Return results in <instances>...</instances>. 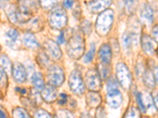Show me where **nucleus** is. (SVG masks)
Listing matches in <instances>:
<instances>
[{
	"instance_id": "1",
	"label": "nucleus",
	"mask_w": 158,
	"mask_h": 118,
	"mask_svg": "<svg viewBox=\"0 0 158 118\" xmlns=\"http://www.w3.org/2000/svg\"><path fill=\"white\" fill-rule=\"evenodd\" d=\"M66 50L71 58L77 59L81 57L85 50V39L81 32H75L72 35Z\"/></svg>"
},
{
	"instance_id": "2",
	"label": "nucleus",
	"mask_w": 158,
	"mask_h": 118,
	"mask_svg": "<svg viewBox=\"0 0 158 118\" xmlns=\"http://www.w3.org/2000/svg\"><path fill=\"white\" fill-rule=\"evenodd\" d=\"M114 21V12L108 9L99 14L96 22V30L100 36H106L111 30Z\"/></svg>"
},
{
	"instance_id": "3",
	"label": "nucleus",
	"mask_w": 158,
	"mask_h": 118,
	"mask_svg": "<svg viewBox=\"0 0 158 118\" xmlns=\"http://www.w3.org/2000/svg\"><path fill=\"white\" fill-rule=\"evenodd\" d=\"M48 21L52 28L55 29H63L67 25V12L63 8L58 6L53 7L49 14Z\"/></svg>"
},
{
	"instance_id": "4",
	"label": "nucleus",
	"mask_w": 158,
	"mask_h": 118,
	"mask_svg": "<svg viewBox=\"0 0 158 118\" xmlns=\"http://www.w3.org/2000/svg\"><path fill=\"white\" fill-rule=\"evenodd\" d=\"M69 85L75 95L81 96L85 92V84L81 73L78 70H73L69 77Z\"/></svg>"
},
{
	"instance_id": "5",
	"label": "nucleus",
	"mask_w": 158,
	"mask_h": 118,
	"mask_svg": "<svg viewBox=\"0 0 158 118\" xmlns=\"http://www.w3.org/2000/svg\"><path fill=\"white\" fill-rule=\"evenodd\" d=\"M116 78L118 83L125 90H128L131 85V74L127 66L124 63L116 65Z\"/></svg>"
},
{
	"instance_id": "6",
	"label": "nucleus",
	"mask_w": 158,
	"mask_h": 118,
	"mask_svg": "<svg viewBox=\"0 0 158 118\" xmlns=\"http://www.w3.org/2000/svg\"><path fill=\"white\" fill-rule=\"evenodd\" d=\"M47 76L48 81L52 86H60L64 81V73L63 69L56 65L49 67Z\"/></svg>"
},
{
	"instance_id": "7",
	"label": "nucleus",
	"mask_w": 158,
	"mask_h": 118,
	"mask_svg": "<svg viewBox=\"0 0 158 118\" xmlns=\"http://www.w3.org/2000/svg\"><path fill=\"white\" fill-rule=\"evenodd\" d=\"M85 84L90 91H98L101 88V78L98 73L94 69H90L85 75Z\"/></svg>"
},
{
	"instance_id": "8",
	"label": "nucleus",
	"mask_w": 158,
	"mask_h": 118,
	"mask_svg": "<svg viewBox=\"0 0 158 118\" xmlns=\"http://www.w3.org/2000/svg\"><path fill=\"white\" fill-rule=\"evenodd\" d=\"M45 50L47 53L45 54H47L48 57H52V59L55 60H59L62 57V51L60 47H59V45L57 43H55L54 41H52V39H48L44 42V44Z\"/></svg>"
},
{
	"instance_id": "9",
	"label": "nucleus",
	"mask_w": 158,
	"mask_h": 118,
	"mask_svg": "<svg viewBox=\"0 0 158 118\" xmlns=\"http://www.w3.org/2000/svg\"><path fill=\"white\" fill-rule=\"evenodd\" d=\"M107 102L112 109H117L120 106L123 102V96L118 89H114L108 91L107 95Z\"/></svg>"
},
{
	"instance_id": "10",
	"label": "nucleus",
	"mask_w": 158,
	"mask_h": 118,
	"mask_svg": "<svg viewBox=\"0 0 158 118\" xmlns=\"http://www.w3.org/2000/svg\"><path fill=\"white\" fill-rule=\"evenodd\" d=\"M12 73L14 79L18 83H24L26 80V77H27L26 70L21 63L16 62L13 65Z\"/></svg>"
},
{
	"instance_id": "11",
	"label": "nucleus",
	"mask_w": 158,
	"mask_h": 118,
	"mask_svg": "<svg viewBox=\"0 0 158 118\" xmlns=\"http://www.w3.org/2000/svg\"><path fill=\"white\" fill-rule=\"evenodd\" d=\"M98 55L102 64L109 65L111 60V50L109 45L104 43L99 50Z\"/></svg>"
},
{
	"instance_id": "12",
	"label": "nucleus",
	"mask_w": 158,
	"mask_h": 118,
	"mask_svg": "<svg viewBox=\"0 0 158 118\" xmlns=\"http://www.w3.org/2000/svg\"><path fill=\"white\" fill-rule=\"evenodd\" d=\"M41 96L44 98V100L47 102H52L56 100L57 98V91L54 86L52 85H47L44 87L42 89Z\"/></svg>"
},
{
	"instance_id": "13",
	"label": "nucleus",
	"mask_w": 158,
	"mask_h": 118,
	"mask_svg": "<svg viewBox=\"0 0 158 118\" xmlns=\"http://www.w3.org/2000/svg\"><path fill=\"white\" fill-rule=\"evenodd\" d=\"M111 4V1H93L89 2V8L94 14L102 13Z\"/></svg>"
},
{
	"instance_id": "14",
	"label": "nucleus",
	"mask_w": 158,
	"mask_h": 118,
	"mask_svg": "<svg viewBox=\"0 0 158 118\" xmlns=\"http://www.w3.org/2000/svg\"><path fill=\"white\" fill-rule=\"evenodd\" d=\"M141 19L145 24L150 25L153 20V12L152 8L147 4H144L141 9Z\"/></svg>"
},
{
	"instance_id": "15",
	"label": "nucleus",
	"mask_w": 158,
	"mask_h": 118,
	"mask_svg": "<svg viewBox=\"0 0 158 118\" xmlns=\"http://www.w3.org/2000/svg\"><path fill=\"white\" fill-rule=\"evenodd\" d=\"M142 47L146 54L152 55L154 54V43L153 39L147 35H143L142 38Z\"/></svg>"
},
{
	"instance_id": "16",
	"label": "nucleus",
	"mask_w": 158,
	"mask_h": 118,
	"mask_svg": "<svg viewBox=\"0 0 158 118\" xmlns=\"http://www.w3.org/2000/svg\"><path fill=\"white\" fill-rule=\"evenodd\" d=\"M85 101L89 106L92 108H97L101 103V98L100 95L96 92H89L85 97Z\"/></svg>"
},
{
	"instance_id": "17",
	"label": "nucleus",
	"mask_w": 158,
	"mask_h": 118,
	"mask_svg": "<svg viewBox=\"0 0 158 118\" xmlns=\"http://www.w3.org/2000/svg\"><path fill=\"white\" fill-rule=\"evenodd\" d=\"M23 43L27 47H29V48H37V47H40V44L38 43L37 39H36L33 34L32 33H25L23 36Z\"/></svg>"
},
{
	"instance_id": "18",
	"label": "nucleus",
	"mask_w": 158,
	"mask_h": 118,
	"mask_svg": "<svg viewBox=\"0 0 158 118\" xmlns=\"http://www.w3.org/2000/svg\"><path fill=\"white\" fill-rule=\"evenodd\" d=\"M27 29L32 32H38L43 29V22L39 18H36L27 22Z\"/></svg>"
},
{
	"instance_id": "19",
	"label": "nucleus",
	"mask_w": 158,
	"mask_h": 118,
	"mask_svg": "<svg viewBox=\"0 0 158 118\" xmlns=\"http://www.w3.org/2000/svg\"><path fill=\"white\" fill-rule=\"evenodd\" d=\"M143 80L147 87L149 88H154L155 87V84H156L155 82H156V78L155 77L152 70L148 69L144 72Z\"/></svg>"
},
{
	"instance_id": "20",
	"label": "nucleus",
	"mask_w": 158,
	"mask_h": 118,
	"mask_svg": "<svg viewBox=\"0 0 158 118\" xmlns=\"http://www.w3.org/2000/svg\"><path fill=\"white\" fill-rule=\"evenodd\" d=\"M32 84L38 90H42L44 87V81L42 75L40 73H36L32 77Z\"/></svg>"
},
{
	"instance_id": "21",
	"label": "nucleus",
	"mask_w": 158,
	"mask_h": 118,
	"mask_svg": "<svg viewBox=\"0 0 158 118\" xmlns=\"http://www.w3.org/2000/svg\"><path fill=\"white\" fill-rule=\"evenodd\" d=\"M0 65L2 67V69H4V71L6 73L12 72V65H11L10 60L5 54L0 55Z\"/></svg>"
},
{
	"instance_id": "22",
	"label": "nucleus",
	"mask_w": 158,
	"mask_h": 118,
	"mask_svg": "<svg viewBox=\"0 0 158 118\" xmlns=\"http://www.w3.org/2000/svg\"><path fill=\"white\" fill-rule=\"evenodd\" d=\"M6 36L10 39V43H7L8 46L12 47V45H15V43L18 42V38H19V32L16 29H11L6 32Z\"/></svg>"
},
{
	"instance_id": "23",
	"label": "nucleus",
	"mask_w": 158,
	"mask_h": 118,
	"mask_svg": "<svg viewBox=\"0 0 158 118\" xmlns=\"http://www.w3.org/2000/svg\"><path fill=\"white\" fill-rule=\"evenodd\" d=\"M97 73H98L99 76L102 77L103 79H106L107 77L109 76L110 74V68L109 65H104L101 63L99 64L98 69H97Z\"/></svg>"
},
{
	"instance_id": "24",
	"label": "nucleus",
	"mask_w": 158,
	"mask_h": 118,
	"mask_svg": "<svg viewBox=\"0 0 158 118\" xmlns=\"http://www.w3.org/2000/svg\"><path fill=\"white\" fill-rule=\"evenodd\" d=\"M30 102L33 106H38L41 103V97L36 89H32L30 91Z\"/></svg>"
},
{
	"instance_id": "25",
	"label": "nucleus",
	"mask_w": 158,
	"mask_h": 118,
	"mask_svg": "<svg viewBox=\"0 0 158 118\" xmlns=\"http://www.w3.org/2000/svg\"><path fill=\"white\" fill-rule=\"evenodd\" d=\"M134 39H135V36L133 33L126 32L123 36V44L126 48H130L131 47V44L133 43Z\"/></svg>"
},
{
	"instance_id": "26",
	"label": "nucleus",
	"mask_w": 158,
	"mask_h": 118,
	"mask_svg": "<svg viewBox=\"0 0 158 118\" xmlns=\"http://www.w3.org/2000/svg\"><path fill=\"white\" fill-rule=\"evenodd\" d=\"M13 116L14 118H31L28 113L22 108H15L13 110Z\"/></svg>"
},
{
	"instance_id": "27",
	"label": "nucleus",
	"mask_w": 158,
	"mask_h": 118,
	"mask_svg": "<svg viewBox=\"0 0 158 118\" xmlns=\"http://www.w3.org/2000/svg\"><path fill=\"white\" fill-rule=\"evenodd\" d=\"M123 118H140V112L137 108L132 106L127 109Z\"/></svg>"
},
{
	"instance_id": "28",
	"label": "nucleus",
	"mask_w": 158,
	"mask_h": 118,
	"mask_svg": "<svg viewBox=\"0 0 158 118\" xmlns=\"http://www.w3.org/2000/svg\"><path fill=\"white\" fill-rule=\"evenodd\" d=\"M54 118H74L73 113L67 109H59L55 114Z\"/></svg>"
},
{
	"instance_id": "29",
	"label": "nucleus",
	"mask_w": 158,
	"mask_h": 118,
	"mask_svg": "<svg viewBox=\"0 0 158 118\" xmlns=\"http://www.w3.org/2000/svg\"><path fill=\"white\" fill-rule=\"evenodd\" d=\"M37 61L40 64V65L42 67L47 66L49 64V58L48 55L45 53L42 52L40 53L37 56Z\"/></svg>"
},
{
	"instance_id": "30",
	"label": "nucleus",
	"mask_w": 158,
	"mask_h": 118,
	"mask_svg": "<svg viewBox=\"0 0 158 118\" xmlns=\"http://www.w3.org/2000/svg\"><path fill=\"white\" fill-rule=\"evenodd\" d=\"M95 50H96V47H95V44L94 43H91V46H90V50L89 51L85 54L84 57V61L85 62H90V61L93 60L94 57V54H95Z\"/></svg>"
},
{
	"instance_id": "31",
	"label": "nucleus",
	"mask_w": 158,
	"mask_h": 118,
	"mask_svg": "<svg viewBox=\"0 0 158 118\" xmlns=\"http://www.w3.org/2000/svg\"><path fill=\"white\" fill-rule=\"evenodd\" d=\"M33 117L34 118H53L50 113H48L47 111L44 110V109H38L37 110L35 111Z\"/></svg>"
},
{
	"instance_id": "32",
	"label": "nucleus",
	"mask_w": 158,
	"mask_h": 118,
	"mask_svg": "<svg viewBox=\"0 0 158 118\" xmlns=\"http://www.w3.org/2000/svg\"><path fill=\"white\" fill-rule=\"evenodd\" d=\"M107 89H108V91L118 89V81H117L116 79H115L114 77H110L108 79V82H107Z\"/></svg>"
},
{
	"instance_id": "33",
	"label": "nucleus",
	"mask_w": 158,
	"mask_h": 118,
	"mask_svg": "<svg viewBox=\"0 0 158 118\" xmlns=\"http://www.w3.org/2000/svg\"><path fill=\"white\" fill-rule=\"evenodd\" d=\"M81 29L86 34H89L92 30V24L89 21H85L81 24Z\"/></svg>"
},
{
	"instance_id": "34",
	"label": "nucleus",
	"mask_w": 158,
	"mask_h": 118,
	"mask_svg": "<svg viewBox=\"0 0 158 118\" xmlns=\"http://www.w3.org/2000/svg\"><path fill=\"white\" fill-rule=\"evenodd\" d=\"M57 2H52V1H43V2H40L41 6L45 9H48V8H53L56 5Z\"/></svg>"
},
{
	"instance_id": "35",
	"label": "nucleus",
	"mask_w": 158,
	"mask_h": 118,
	"mask_svg": "<svg viewBox=\"0 0 158 118\" xmlns=\"http://www.w3.org/2000/svg\"><path fill=\"white\" fill-rule=\"evenodd\" d=\"M137 101H138V103L139 105V107H140L141 110L143 112V113H146V109H145L143 106V103H142V97H141V93H138L137 95Z\"/></svg>"
},
{
	"instance_id": "36",
	"label": "nucleus",
	"mask_w": 158,
	"mask_h": 118,
	"mask_svg": "<svg viewBox=\"0 0 158 118\" xmlns=\"http://www.w3.org/2000/svg\"><path fill=\"white\" fill-rule=\"evenodd\" d=\"M5 82H6L5 71L3 70V69L0 67V85H3Z\"/></svg>"
},
{
	"instance_id": "37",
	"label": "nucleus",
	"mask_w": 158,
	"mask_h": 118,
	"mask_svg": "<svg viewBox=\"0 0 158 118\" xmlns=\"http://www.w3.org/2000/svg\"><path fill=\"white\" fill-rule=\"evenodd\" d=\"M65 42V36H64V32H60V35L58 37V43L59 44H63Z\"/></svg>"
},
{
	"instance_id": "38",
	"label": "nucleus",
	"mask_w": 158,
	"mask_h": 118,
	"mask_svg": "<svg viewBox=\"0 0 158 118\" xmlns=\"http://www.w3.org/2000/svg\"><path fill=\"white\" fill-rule=\"evenodd\" d=\"M74 4V2L73 1H65L63 2V6H64V7L66 8H70Z\"/></svg>"
},
{
	"instance_id": "39",
	"label": "nucleus",
	"mask_w": 158,
	"mask_h": 118,
	"mask_svg": "<svg viewBox=\"0 0 158 118\" xmlns=\"http://www.w3.org/2000/svg\"><path fill=\"white\" fill-rule=\"evenodd\" d=\"M153 39L155 40H157V27H156V25L153 28Z\"/></svg>"
},
{
	"instance_id": "40",
	"label": "nucleus",
	"mask_w": 158,
	"mask_h": 118,
	"mask_svg": "<svg viewBox=\"0 0 158 118\" xmlns=\"http://www.w3.org/2000/svg\"><path fill=\"white\" fill-rule=\"evenodd\" d=\"M15 90H16L17 91H19V92H21L22 95H25V94H26V90H25V88H15Z\"/></svg>"
},
{
	"instance_id": "41",
	"label": "nucleus",
	"mask_w": 158,
	"mask_h": 118,
	"mask_svg": "<svg viewBox=\"0 0 158 118\" xmlns=\"http://www.w3.org/2000/svg\"><path fill=\"white\" fill-rule=\"evenodd\" d=\"M0 118H6L5 113H4L3 111L1 110V109H0Z\"/></svg>"
},
{
	"instance_id": "42",
	"label": "nucleus",
	"mask_w": 158,
	"mask_h": 118,
	"mask_svg": "<svg viewBox=\"0 0 158 118\" xmlns=\"http://www.w3.org/2000/svg\"><path fill=\"white\" fill-rule=\"evenodd\" d=\"M81 118H93V117H91V116H90L89 115H88V114H83L82 117H81Z\"/></svg>"
},
{
	"instance_id": "43",
	"label": "nucleus",
	"mask_w": 158,
	"mask_h": 118,
	"mask_svg": "<svg viewBox=\"0 0 158 118\" xmlns=\"http://www.w3.org/2000/svg\"><path fill=\"white\" fill-rule=\"evenodd\" d=\"M0 98H1V93H0Z\"/></svg>"
}]
</instances>
